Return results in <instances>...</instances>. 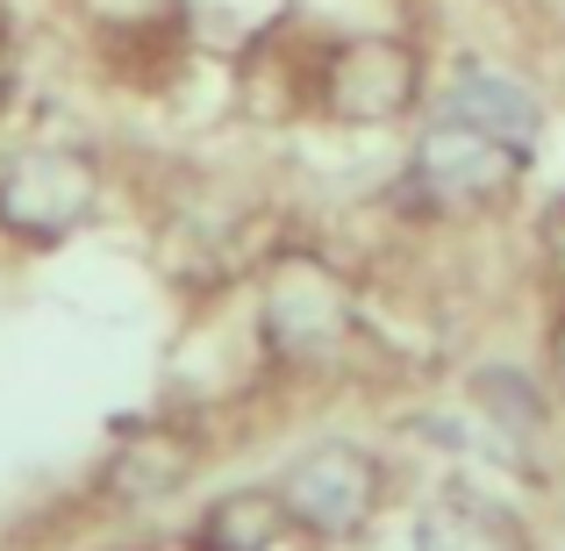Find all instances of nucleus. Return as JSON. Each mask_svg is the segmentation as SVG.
<instances>
[{"mask_svg": "<svg viewBox=\"0 0 565 551\" xmlns=\"http://www.w3.org/2000/svg\"><path fill=\"white\" fill-rule=\"evenodd\" d=\"M186 444H172V437H143V444H129L122 458L108 466V495H129V501H151V495H166V487H180L186 480Z\"/></svg>", "mask_w": 565, "mask_h": 551, "instance_id": "9", "label": "nucleus"}, {"mask_svg": "<svg viewBox=\"0 0 565 551\" xmlns=\"http://www.w3.org/2000/svg\"><path fill=\"white\" fill-rule=\"evenodd\" d=\"M94 208V166L72 151H36L0 187V222L22 236H65Z\"/></svg>", "mask_w": 565, "mask_h": 551, "instance_id": "5", "label": "nucleus"}, {"mask_svg": "<svg viewBox=\"0 0 565 551\" xmlns=\"http://www.w3.org/2000/svg\"><path fill=\"white\" fill-rule=\"evenodd\" d=\"M515 166H523L515 144L487 137L472 123H451V115H437L429 137L415 144V180L429 193H444V201H487V193L515 187Z\"/></svg>", "mask_w": 565, "mask_h": 551, "instance_id": "4", "label": "nucleus"}, {"mask_svg": "<svg viewBox=\"0 0 565 551\" xmlns=\"http://www.w3.org/2000/svg\"><path fill=\"white\" fill-rule=\"evenodd\" d=\"M415 551H523V544H515V530L501 523L487 501L451 495V501H437V509L423 516V530H415Z\"/></svg>", "mask_w": 565, "mask_h": 551, "instance_id": "8", "label": "nucleus"}, {"mask_svg": "<svg viewBox=\"0 0 565 551\" xmlns=\"http://www.w3.org/2000/svg\"><path fill=\"white\" fill-rule=\"evenodd\" d=\"M279 501H287V523H308L322 538H351L380 501V466L359 444H322L279 480Z\"/></svg>", "mask_w": 565, "mask_h": 551, "instance_id": "2", "label": "nucleus"}, {"mask_svg": "<svg viewBox=\"0 0 565 551\" xmlns=\"http://www.w3.org/2000/svg\"><path fill=\"white\" fill-rule=\"evenodd\" d=\"M552 365H558V386H565V322H558V337H552Z\"/></svg>", "mask_w": 565, "mask_h": 551, "instance_id": "11", "label": "nucleus"}, {"mask_svg": "<svg viewBox=\"0 0 565 551\" xmlns=\"http://www.w3.org/2000/svg\"><path fill=\"white\" fill-rule=\"evenodd\" d=\"M423 86V57L394 36H359L330 57V80H322V100L344 123H394L401 108Z\"/></svg>", "mask_w": 565, "mask_h": 551, "instance_id": "3", "label": "nucleus"}, {"mask_svg": "<svg viewBox=\"0 0 565 551\" xmlns=\"http://www.w3.org/2000/svg\"><path fill=\"white\" fill-rule=\"evenodd\" d=\"M444 115L487 129V137H501V144H515V151H530V137H537V123H544L537 100H530L515 80H501V72H458V86L444 94Z\"/></svg>", "mask_w": 565, "mask_h": 551, "instance_id": "6", "label": "nucleus"}, {"mask_svg": "<svg viewBox=\"0 0 565 551\" xmlns=\"http://www.w3.org/2000/svg\"><path fill=\"white\" fill-rule=\"evenodd\" d=\"M544 251H552V265L565 273V201L552 208V215H544Z\"/></svg>", "mask_w": 565, "mask_h": 551, "instance_id": "10", "label": "nucleus"}, {"mask_svg": "<svg viewBox=\"0 0 565 551\" xmlns=\"http://www.w3.org/2000/svg\"><path fill=\"white\" fill-rule=\"evenodd\" d=\"M351 330V294L330 265L316 258H279V273L265 279V337L287 359H330Z\"/></svg>", "mask_w": 565, "mask_h": 551, "instance_id": "1", "label": "nucleus"}, {"mask_svg": "<svg viewBox=\"0 0 565 551\" xmlns=\"http://www.w3.org/2000/svg\"><path fill=\"white\" fill-rule=\"evenodd\" d=\"M279 530H287V501L279 495H230L201 516L193 544L201 551H265V544H279Z\"/></svg>", "mask_w": 565, "mask_h": 551, "instance_id": "7", "label": "nucleus"}]
</instances>
